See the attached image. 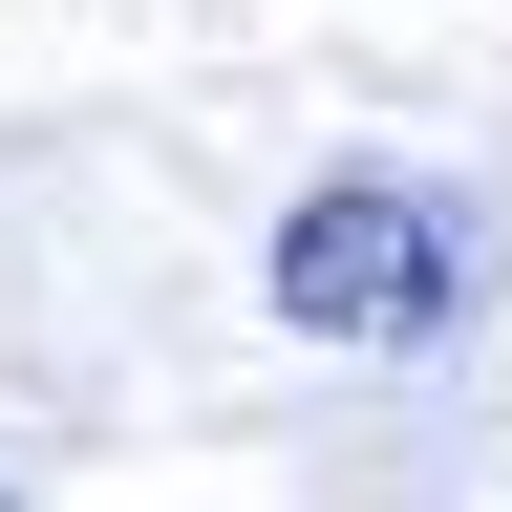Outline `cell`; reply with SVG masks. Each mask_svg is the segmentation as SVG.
<instances>
[{
  "label": "cell",
  "mask_w": 512,
  "mask_h": 512,
  "mask_svg": "<svg viewBox=\"0 0 512 512\" xmlns=\"http://www.w3.org/2000/svg\"><path fill=\"white\" fill-rule=\"evenodd\" d=\"M448 299H470V235H448L427 192L342 171V192L278 214V320L299 342H448Z\"/></svg>",
  "instance_id": "obj_1"
}]
</instances>
